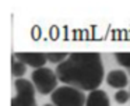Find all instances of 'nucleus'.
Wrapping results in <instances>:
<instances>
[{"label":"nucleus","instance_id":"obj_4","mask_svg":"<svg viewBox=\"0 0 130 106\" xmlns=\"http://www.w3.org/2000/svg\"><path fill=\"white\" fill-rule=\"evenodd\" d=\"M17 95L11 99L10 106H38L35 99V85L28 80L17 78L14 82Z\"/></svg>","mask_w":130,"mask_h":106},{"label":"nucleus","instance_id":"obj_3","mask_svg":"<svg viewBox=\"0 0 130 106\" xmlns=\"http://www.w3.org/2000/svg\"><path fill=\"white\" fill-rule=\"evenodd\" d=\"M32 81H34V85L37 88V91L42 95H48L52 94L55 89L57 88V82H59V78L57 74L53 70L48 68V67H42V68L34 70L31 75Z\"/></svg>","mask_w":130,"mask_h":106},{"label":"nucleus","instance_id":"obj_6","mask_svg":"<svg viewBox=\"0 0 130 106\" xmlns=\"http://www.w3.org/2000/svg\"><path fill=\"white\" fill-rule=\"evenodd\" d=\"M106 82L112 88L124 89V86L129 84V80H127V75L123 70H112L106 75Z\"/></svg>","mask_w":130,"mask_h":106},{"label":"nucleus","instance_id":"obj_10","mask_svg":"<svg viewBox=\"0 0 130 106\" xmlns=\"http://www.w3.org/2000/svg\"><path fill=\"white\" fill-rule=\"evenodd\" d=\"M115 59L120 66L130 70V52H116Z\"/></svg>","mask_w":130,"mask_h":106},{"label":"nucleus","instance_id":"obj_9","mask_svg":"<svg viewBox=\"0 0 130 106\" xmlns=\"http://www.w3.org/2000/svg\"><path fill=\"white\" fill-rule=\"evenodd\" d=\"M46 55V59H48V61H51V63H53V64H57L59 66L60 63H63L64 60H67V57H69V55L70 53H52V52H49V53H45Z\"/></svg>","mask_w":130,"mask_h":106},{"label":"nucleus","instance_id":"obj_8","mask_svg":"<svg viewBox=\"0 0 130 106\" xmlns=\"http://www.w3.org/2000/svg\"><path fill=\"white\" fill-rule=\"evenodd\" d=\"M25 73H27V66L23 61L17 60V57H15L14 55H11V74L14 75V77L20 78V77H23Z\"/></svg>","mask_w":130,"mask_h":106},{"label":"nucleus","instance_id":"obj_2","mask_svg":"<svg viewBox=\"0 0 130 106\" xmlns=\"http://www.w3.org/2000/svg\"><path fill=\"white\" fill-rule=\"evenodd\" d=\"M51 100L55 106H85L87 98L81 89L63 85L51 94Z\"/></svg>","mask_w":130,"mask_h":106},{"label":"nucleus","instance_id":"obj_5","mask_svg":"<svg viewBox=\"0 0 130 106\" xmlns=\"http://www.w3.org/2000/svg\"><path fill=\"white\" fill-rule=\"evenodd\" d=\"M13 55L17 57V60L23 61L25 66H29V67H32V68H35V70L45 67L46 61H48L45 53H38V52H17V53H13Z\"/></svg>","mask_w":130,"mask_h":106},{"label":"nucleus","instance_id":"obj_1","mask_svg":"<svg viewBox=\"0 0 130 106\" xmlns=\"http://www.w3.org/2000/svg\"><path fill=\"white\" fill-rule=\"evenodd\" d=\"M60 82L81 91H95L104 81V64L96 52L70 53L67 60L56 67Z\"/></svg>","mask_w":130,"mask_h":106},{"label":"nucleus","instance_id":"obj_12","mask_svg":"<svg viewBox=\"0 0 130 106\" xmlns=\"http://www.w3.org/2000/svg\"><path fill=\"white\" fill-rule=\"evenodd\" d=\"M43 106H55L53 103H48V105H43Z\"/></svg>","mask_w":130,"mask_h":106},{"label":"nucleus","instance_id":"obj_11","mask_svg":"<svg viewBox=\"0 0 130 106\" xmlns=\"http://www.w3.org/2000/svg\"><path fill=\"white\" fill-rule=\"evenodd\" d=\"M129 99H130V92L124 91V89H119V91L115 94V100L118 103H120V105L126 103Z\"/></svg>","mask_w":130,"mask_h":106},{"label":"nucleus","instance_id":"obj_7","mask_svg":"<svg viewBox=\"0 0 130 106\" xmlns=\"http://www.w3.org/2000/svg\"><path fill=\"white\" fill-rule=\"evenodd\" d=\"M85 106H110L109 96H108L106 92L102 91V89L91 91L90 95L87 96Z\"/></svg>","mask_w":130,"mask_h":106}]
</instances>
